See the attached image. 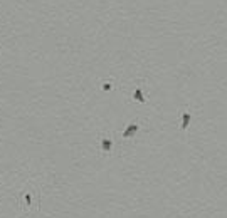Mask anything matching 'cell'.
<instances>
[{
	"mask_svg": "<svg viewBox=\"0 0 227 218\" xmlns=\"http://www.w3.org/2000/svg\"><path fill=\"white\" fill-rule=\"evenodd\" d=\"M138 129H140V124H138V123L128 124V126H126V129L123 131V138H126V139H128V138H133L135 134L138 133Z\"/></svg>",
	"mask_w": 227,
	"mask_h": 218,
	"instance_id": "obj_1",
	"label": "cell"
},
{
	"mask_svg": "<svg viewBox=\"0 0 227 218\" xmlns=\"http://www.w3.org/2000/svg\"><path fill=\"white\" fill-rule=\"evenodd\" d=\"M190 119H192L190 112L185 111L184 114H182V129H184V131H187V128H189V124H190Z\"/></svg>",
	"mask_w": 227,
	"mask_h": 218,
	"instance_id": "obj_2",
	"label": "cell"
},
{
	"mask_svg": "<svg viewBox=\"0 0 227 218\" xmlns=\"http://www.w3.org/2000/svg\"><path fill=\"white\" fill-rule=\"evenodd\" d=\"M111 146H113V141L111 139H109V138H103V139H101V150L103 151H111Z\"/></svg>",
	"mask_w": 227,
	"mask_h": 218,
	"instance_id": "obj_3",
	"label": "cell"
},
{
	"mask_svg": "<svg viewBox=\"0 0 227 218\" xmlns=\"http://www.w3.org/2000/svg\"><path fill=\"white\" fill-rule=\"evenodd\" d=\"M133 99H135V101H138V103H145V101H146L140 87H138V89H135V92H133Z\"/></svg>",
	"mask_w": 227,
	"mask_h": 218,
	"instance_id": "obj_4",
	"label": "cell"
},
{
	"mask_svg": "<svg viewBox=\"0 0 227 218\" xmlns=\"http://www.w3.org/2000/svg\"><path fill=\"white\" fill-rule=\"evenodd\" d=\"M24 201H25V205L29 206H32V195H30V191H25L24 193Z\"/></svg>",
	"mask_w": 227,
	"mask_h": 218,
	"instance_id": "obj_5",
	"label": "cell"
},
{
	"mask_svg": "<svg viewBox=\"0 0 227 218\" xmlns=\"http://www.w3.org/2000/svg\"><path fill=\"white\" fill-rule=\"evenodd\" d=\"M111 89V82H104L103 84V91H109Z\"/></svg>",
	"mask_w": 227,
	"mask_h": 218,
	"instance_id": "obj_6",
	"label": "cell"
}]
</instances>
